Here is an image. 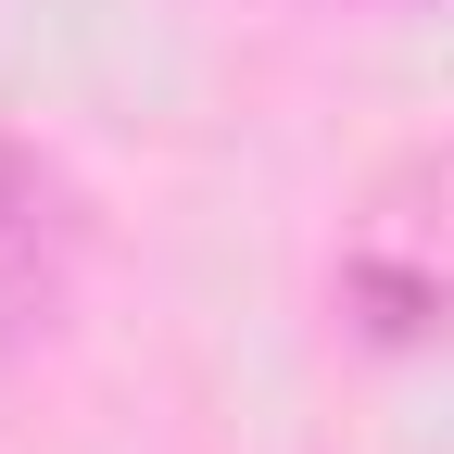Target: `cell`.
<instances>
[{
  "mask_svg": "<svg viewBox=\"0 0 454 454\" xmlns=\"http://www.w3.org/2000/svg\"><path fill=\"white\" fill-rule=\"evenodd\" d=\"M366 13H454V0H366Z\"/></svg>",
  "mask_w": 454,
  "mask_h": 454,
  "instance_id": "cell-3",
  "label": "cell"
},
{
  "mask_svg": "<svg viewBox=\"0 0 454 454\" xmlns=\"http://www.w3.org/2000/svg\"><path fill=\"white\" fill-rule=\"evenodd\" d=\"M340 291L366 303V340H429V328L454 316V291H442V278H404V265H354Z\"/></svg>",
  "mask_w": 454,
  "mask_h": 454,
  "instance_id": "cell-2",
  "label": "cell"
},
{
  "mask_svg": "<svg viewBox=\"0 0 454 454\" xmlns=\"http://www.w3.org/2000/svg\"><path fill=\"white\" fill-rule=\"evenodd\" d=\"M51 291H64V215H51V177L26 152H0V316H51Z\"/></svg>",
  "mask_w": 454,
  "mask_h": 454,
  "instance_id": "cell-1",
  "label": "cell"
}]
</instances>
